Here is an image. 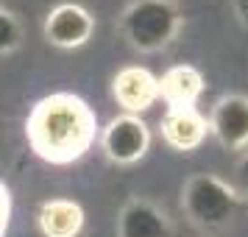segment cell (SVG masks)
<instances>
[{
    "label": "cell",
    "mask_w": 248,
    "mask_h": 237,
    "mask_svg": "<svg viewBox=\"0 0 248 237\" xmlns=\"http://www.w3.org/2000/svg\"><path fill=\"white\" fill-rule=\"evenodd\" d=\"M98 114L73 92H53L34 103L25 117V137L47 165H73L98 140Z\"/></svg>",
    "instance_id": "6da1fadb"
},
{
    "label": "cell",
    "mask_w": 248,
    "mask_h": 237,
    "mask_svg": "<svg viewBox=\"0 0 248 237\" xmlns=\"http://www.w3.org/2000/svg\"><path fill=\"white\" fill-rule=\"evenodd\" d=\"M184 28L176 0H134L120 17V31L125 42L140 53H159L176 42Z\"/></svg>",
    "instance_id": "7a4b0ae2"
},
{
    "label": "cell",
    "mask_w": 248,
    "mask_h": 237,
    "mask_svg": "<svg viewBox=\"0 0 248 237\" xmlns=\"http://www.w3.org/2000/svg\"><path fill=\"white\" fill-rule=\"evenodd\" d=\"M243 195L234 184L215 173H198L181 187V209L198 229H220L240 209Z\"/></svg>",
    "instance_id": "3957f363"
},
{
    "label": "cell",
    "mask_w": 248,
    "mask_h": 237,
    "mask_svg": "<svg viewBox=\"0 0 248 237\" xmlns=\"http://www.w3.org/2000/svg\"><path fill=\"white\" fill-rule=\"evenodd\" d=\"M103 157L114 165H137L151 148V128L140 114H117L98 134Z\"/></svg>",
    "instance_id": "277c9868"
},
{
    "label": "cell",
    "mask_w": 248,
    "mask_h": 237,
    "mask_svg": "<svg viewBox=\"0 0 248 237\" xmlns=\"http://www.w3.org/2000/svg\"><path fill=\"white\" fill-rule=\"evenodd\" d=\"M209 134L226 154H246L248 151V95L226 92L209 109Z\"/></svg>",
    "instance_id": "5b68a950"
},
{
    "label": "cell",
    "mask_w": 248,
    "mask_h": 237,
    "mask_svg": "<svg viewBox=\"0 0 248 237\" xmlns=\"http://www.w3.org/2000/svg\"><path fill=\"white\" fill-rule=\"evenodd\" d=\"M42 34L53 47L76 50V47H84L92 39L95 17L90 14V9H84L78 3H59L45 17Z\"/></svg>",
    "instance_id": "8992f818"
},
{
    "label": "cell",
    "mask_w": 248,
    "mask_h": 237,
    "mask_svg": "<svg viewBox=\"0 0 248 237\" xmlns=\"http://www.w3.org/2000/svg\"><path fill=\"white\" fill-rule=\"evenodd\" d=\"M112 98L123 109V114L148 112L159 101V76H154L148 67L128 64L117 70V76L112 79Z\"/></svg>",
    "instance_id": "52a82bcc"
},
{
    "label": "cell",
    "mask_w": 248,
    "mask_h": 237,
    "mask_svg": "<svg viewBox=\"0 0 248 237\" xmlns=\"http://www.w3.org/2000/svg\"><path fill=\"white\" fill-rule=\"evenodd\" d=\"M162 140L168 148L179 151V154H192L203 145V140L209 134V123L195 106H184V109H168L162 114Z\"/></svg>",
    "instance_id": "ba28073f"
},
{
    "label": "cell",
    "mask_w": 248,
    "mask_h": 237,
    "mask_svg": "<svg viewBox=\"0 0 248 237\" xmlns=\"http://www.w3.org/2000/svg\"><path fill=\"white\" fill-rule=\"evenodd\" d=\"M117 237H173V226L165 209H159L154 201L134 198L120 209Z\"/></svg>",
    "instance_id": "9c48e42d"
},
{
    "label": "cell",
    "mask_w": 248,
    "mask_h": 237,
    "mask_svg": "<svg viewBox=\"0 0 248 237\" xmlns=\"http://www.w3.org/2000/svg\"><path fill=\"white\" fill-rule=\"evenodd\" d=\"M206 90V79L195 64H173L159 76V98L168 103V109L195 106Z\"/></svg>",
    "instance_id": "30bf717a"
},
{
    "label": "cell",
    "mask_w": 248,
    "mask_h": 237,
    "mask_svg": "<svg viewBox=\"0 0 248 237\" xmlns=\"http://www.w3.org/2000/svg\"><path fill=\"white\" fill-rule=\"evenodd\" d=\"M87 215L73 198H50L39 206L36 226L42 237H78Z\"/></svg>",
    "instance_id": "8fae6325"
},
{
    "label": "cell",
    "mask_w": 248,
    "mask_h": 237,
    "mask_svg": "<svg viewBox=\"0 0 248 237\" xmlns=\"http://www.w3.org/2000/svg\"><path fill=\"white\" fill-rule=\"evenodd\" d=\"M20 42H23V28L17 23V17L0 6V56L17 50Z\"/></svg>",
    "instance_id": "7c38bea8"
},
{
    "label": "cell",
    "mask_w": 248,
    "mask_h": 237,
    "mask_svg": "<svg viewBox=\"0 0 248 237\" xmlns=\"http://www.w3.org/2000/svg\"><path fill=\"white\" fill-rule=\"evenodd\" d=\"M12 223V190L0 181V237H6Z\"/></svg>",
    "instance_id": "4fadbf2b"
},
{
    "label": "cell",
    "mask_w": 248,
    "mask_h": 237,
    "mask_svg": "<svg viewBox=\"0 0 248 237\" xmlns=\"http://www.w3.org/2000/svg\"><path fill=\"white\" fill-rule=\"evenodd\" d=\"M232 14H234L237 25L248 31V0H232Z\"/></svg>",
    "instance_id": "5bb4252c"
},
{
    "label": "cell",
    "mask_w": 248,
    "mask_h": 237,
    "mask_svg": "<svg viewBox=\"0 0 248 237\" xmlns=\"http://www.w3.org/2000/svg\"><path fill=\"white\" fill-rule=\"evenodd\" d=\"M237 184H240V190L248 195V151L240 154V159H237Z\"/></svg>",
    "instance_id": "9a60e30c"
}]
</instances>
